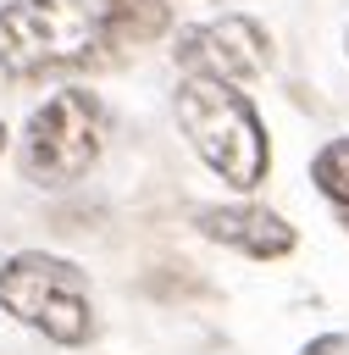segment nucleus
<instances>
[{
	"label": "nucleus",
	"mask_w": 349,
	"mask_h": 355,
	"mask_svg": "<svg viewBox=\"0 0 349 355\" xmlns=\"http://www.w3.org/2000/svg\"><path fill=\"white\" fill-rule=\"evenodd\" d=\"M310 178H316V189L338 205V216H343V227H349V139L321 144L316 161H310Z\"/></svg>",
	"instance_id": "obj_8"
},
{
	"label": "nucleus",
	"mask_w": 349,
	"mask_h": 355,
	"mask_svg": "<svg viewBox=\"0 0 349 355\" xmlns=\"http://www.w3.org/2000/svg\"><path fill=\"white\" fill-rule=\"evenodd\" d=\"M194 227L205 239L249 255V261H277V255L294 250V227L277 211H266V205H199L194 211Z\"/></svg>",
	"instance_id": "obj_6"
},
{
	"label": "nucleus",
	"mask_w": 349,
	"mask_h": 355,
	"mask_svg": "<svg viewBox=\"0 0 349 355\" xmlns=\"http://www.w3.org/2000/svg\"><path fill=\"white\" fill-rule=\"evenodd\" d=\"M105 0H11L0 6V72L39 78L55 67L111 61Z\"/></svg>",
	"instance_id": "obj_1"
},
{
	"label": "nucleus",
	"mask_w": 349,
	"mask_h": 355,
	"mask_svg": "<svg viewBox=\"0 0 349 355\" xmlns=\"http://www.w3.org/2000/svg\"><path fill=\"white\" fill-rule=\"evenodd\" d=\"M0 311H11L22 327L55 344H89L94 333L83 266L66 255H44V250H22L0 266Z\"/></svg>",
	"instance_id": "obj_3"
},
{
	"label": "nucleus",
	"mask_w": 349,
	"mask_h": 355,
	"mask_svg": "<svg viewBox=\"0 0 349 355\" xmlns=\"http://www.w3.org/2000/svg\"><path fill=\"white\" fill-rule=\"evenodd\" d=\"M343 349V338H316V344H305V355H338Z\"/></svg>",
	"instance_id": "obj_9"
},
{
	"label": "nucleus",
	"mask_w": 349,
	"mask_h": 355,
	"mask_svg": "<svg viewBox=\"0 0 349 355\" xmlns=\"http://www.w3.org/2000/svg\"><path fill=\"white\" fill-rule=\"evenodd\" d=\"M177 128L188 133L194 155L233 189H255L271 166V144L266 128L249 105V94L238 83H216V78H183L177 89Z\"/></svg>",
	"instance_id": "obj_2"
},
{
	"label": "nucleus",
	"mask_w": 349,
	"mask_h": 355,
	"mask_svg": "<svg viewBox=\"0 0 349 355\" xmlns=\"http://www.w3.org/2000/svg\"><path fill=\"white\" fill-rule=\"evenodd\" d=\"M105 144V111L89 89H55L22 128V178L39 189L78 183Z\"/></svg>",
	"instance_id": "obj_4"
},
{
	"label": "nucleus",
	"mask_w": 349,
	"mask_h": 355,
	"mask_svg": "<svg viewBox=\"0 0 349 355\" xmlns=\"http://www.w3.org/2000/svg\"><path fill=\"white\" fill-rule=\"evenodd\" d=\"M0 155H6V122H0Z\"/></svg>",
	"instance_id": "obj_10"
},
{
	"label": "nucleus",
	"mask_w": 349,
	"mask_h": 355,
	"mask_svg": "<svg viewBox=\"0 0 349 355\" xmlns=\"http://www.w3.org/2000/svg\"><path fill=\"white\" fill-rule=\"evenodd\" d=\"M166 28H172V6L166 0H105V33H111L116 55L161 39Z\"/></svg>",
	"instance_id": "obj_7"
},
{
	"label": "nucleus",
	"mask_w": 349,
	"mask_h": 355,
	"mask_svg": "<svg viewBox=\"0 0 349 355\" xmlns=\"http://www.w3.org/2000/svg\"><path fill=\"white\" fill-rule=\"evenodd\" d=\"M177 67L188 78H216V83H249L266 72L271 61V39L260 22L249 17H216V22H194V28H177V44H172Z\"/></svg>",
	"instance_id": "obj_5"
}]
</instances>
